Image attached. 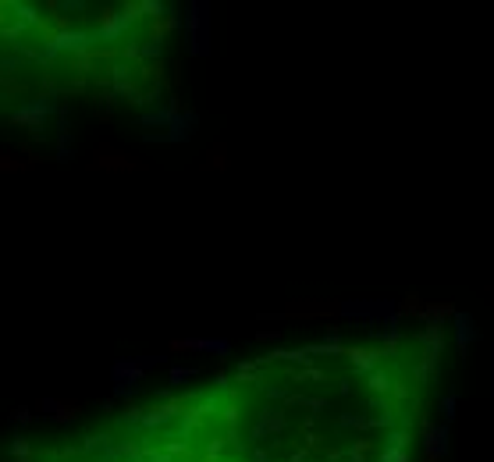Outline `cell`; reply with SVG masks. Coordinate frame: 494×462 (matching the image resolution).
<instances>
[{"label":"cell","instance_id":"1","mask_svg":"<svg viewBox=\"0 0 494 462\" xmlns=\"http://www.w3.org/2000/svg\"><path fill=\"white\" fill-rule=\"evenodd\" d=\"M370 352L352 377L327 384L316 363L270 381L260 367L210 392L142 409L100 441V462H402L395 384Z\"/></svg>","mask_w":494,"mask_h":462}]
</instances>
